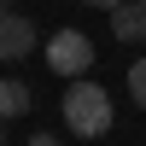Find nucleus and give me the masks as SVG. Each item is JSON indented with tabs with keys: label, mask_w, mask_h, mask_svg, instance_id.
Here are the masks:
<instances>
[{
	"label": "nucleus",
	"mask_w": 146,
	"mask_h": 146,
	"mask_svg": "<svg viewBox=\"0 0 146 146\" xmlns=\"http://www.w3.org/2000/svg\"><path fill=\"white\" fill-rule=\"evenodd\" d=\"M111 35H117V41H146V6H140V0H129V6H117L111 12Z\"/></svg>",
	"instance_id": "obj_5"
},
{
	"label": "nucleus",
	"mask_w": 146,
	"mask_h": 146,
	"mask_svg": "<svg viewBox=\"0 0 146 146\" xmlns=\"http://www.w3.org/2000/svg\"><path fill=\"white\" fill-rule=\"evenodd\" d=\"M0 53H6L12 64L35 53V23L23 18V12H6V23H0Z\"/></svg>",
	"instance_id": "obj_3"
},
{
	"label": "nucleus",
	"mask_w": 146,
	"mask_h": 146,
	"mask_svg": "<svg viewBox=\"0 0 146 146\" xmlns=\"http://www.w3.org/2000/svg\"><path fill=\"white\" fill-rule=\"evenodd\" d=\"M140 6H146V0H140Z\"/></svg>",
	"instance_id": "obj_9"
},
{
	"label": "nucleus",
	"mask_w": 146,
	"mask_h": 146,
	"mask_svg": "<svg viewBox=\"0 0 146 146\" xmlns=\"http://www.w3.org/2000/svg\"><path fill=\"white\" fill-rule=\"evenodd\" d=\"M82 6H94V12H117V6H129V0H82Z\"/></svg>",
	"instance_id": "obj_7"
},
{
	"label": "nucleus",
	"mask_w": 146,
	"mask_h": 146,
	"mask_svg": "<svg viewBox=\"0 0 146 146\" xmlns=\"http://www.w3.org/2000/svg\"><path fill=\"white\" fill-rule=\"evenodd\" d=\"M64 129H76L82 140H100L105 129H111V94L100 88V82H70L64 88Z\"/></svg>",
	"instance_id": "obj_1"
},
{
	"label": "nucleus",
	"mask_w": 146,
	"mask_h": 146,
	"mask_svg": "<svg viewBox=\"0 0 146 146\" xmlns=\"http://www.w3.org/2000/svg\"><path fill=\"white\" fill-rule=\"evenodd\" d=\"M47 64H53V76L82 82L94 70V41L82 29H53V35H47Z\"/></svg>",
	"instance_id": "obj_2"
},
{
	"label": "nucleus",
	"mask_w": 146,
	"mask_h": 146,
	"mask_svg": "<svg viewBox=\"0 0 146 146\" xmlns=\"http://www.w3.org/2000/svg\"><path fill=\"white\" fill-rule=\"evenodd\" d=\"M29 105H35V88L23 76H6V82H0V117H6V123L29 117Z\"/></svg>",
	"instance_id": "obj_4"
},
{
	"label": "nucleus",
	"mask_w": 146,
	"mask_h": 146,
	"mask_svg": "<svg viewBox=\"0 0 146 146\" xmlns=\"http://www.w3.org/2000/svg\"><path fill=\"white\" fill-rule=\"evenodd\" d=\"M129 100L146 111V58H135V64H129Z\"/></svg>",
	"instance_id": "obj_6"
},
{
	"label": "nucleus",
	"mask_w": 146,
	"mask_h": 146,
	"mask_svg": "<svg viewBox=\"0 0 146 146\" xmlns=\"http://www.w3.org/2000/svg\"><path fill=\"white\" fill-rule=\"evenodd\" d=\"M23 146H64V140H58V135H29Z\"/></svg>",
	"instance_id": "obj_8"
}]
</instances>
